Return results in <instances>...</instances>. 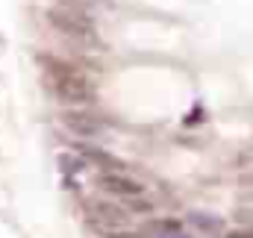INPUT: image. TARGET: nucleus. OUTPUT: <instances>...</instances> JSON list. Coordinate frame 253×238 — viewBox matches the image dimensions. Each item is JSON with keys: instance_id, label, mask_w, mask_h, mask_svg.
<instances>
[{"instance_id": "obj_5", "label": "nucleus", "mask_w": 253, "mask_h": 238, "mask_svg": "<svg viewBox=\"0 0 253 238\" xmlns=\"http://www.w3.org/2000/svg\"><path fill=\"white\" fill-rule=\"evenodd\" d=\"M62 126L68 132H74L77 138H94L103 132V120H97L88 112H65L62 115Z\"/></svg>"}, {"instance_id": "obj_8", "label": "nucleus", "mask_w": 253, "mask_h": 238, "mask_svg": "<svg viewBox=\"0 0 253 238\" xmlns=\"http://www.w3.org/2000/svg\"><path fill=\"white\" fill-rule=\"evenodd\" d=\"M147 230H150L156 238H162V236L183 233V224H180L177 218H159V221H150V227H147Z\"/></svg>"}, {"instance_id": "obj_7", "label": "nucleus", "mask_w": 253, "mask_h": 238, "mask_svg": "<svg viewBox=\"0 0 253 238\" xmlns=\"http://www.w3.org/2000/svg\"><path fill=\"white\" fill-rule=\"evenodd\" d=\"M189 224L197 227L200 233H209V236H221V233H224V221L215 218V215H206V212H191Z\"/></svg>"}, {"instance_id": "obj_10", "label": "nucleus", "mask_w": 253, "mask_h": 238, "mask_svg": "<svg viewBox=\"0 0 253 238\" xmlns=\"http://www.w3.org/2000/svg\"><path fill=\"white\" fill-rule=\"evenodd\" d=\"M59 162H62V168L68 171V174H74V171H83V168H85V159H83L80 153H77V156H62Z\"/></svg>"}, {"instance_id": "obj_3", "label": "nucleus", "mask_w": 253, "mask_h": 238, "mask_svg": "<svg viewBox=\"0 0 253 238\" xmlns=\"http://www.w3.org/2000/svg\"><path fill=\"white\" fill-rule=\"evenodd\" d=\"M88 224L100 236H109V233L126 227V212L112 203H88Z\"/></svg>"}, {"instance_id": "obj_1", "label": "nucleus", "mask_w": 253, "mask_h": 238, "mask_svg": "<svg viewBox=\"0 0 253 238\" xmlns=\"http://www.w3.org/2000/svg\"><path fill=\"white\" fill-rule=\"evenodd\" d=\"M44 68V82L50 88V94L56 100H62L68 106H85L94 100V85L88 82V77L83 71H77L68 62H56V59H42Z\"/></svg>"}, {"instance_id": "obj_6", "label": "nucleus", "mask_w": 253, "mask_h": 238, "mask_svg": "<svg viewBox=\"0 0 253 238\" xmlns=\"http://www.w3.org/2000/svg\"><path fill=\"white\" fill-rule=\"evenodd\" d=\"M77 153H80L83 159H88V162L106 168V171H121V159H115V156L106 153V150H97V147H88V144H77Z\"/></svg>"}, {"instance_id": "obj_9", "label": "nucleus", "mask_w": 253, "mask_h": 238, "mask_svg": "<svg viewBox=\"0 0 253 238\" xmlns=\"http://www.w3.org/2000/svg\"><path fill=\"white\" fill-rule=\"evenodd\" d=\"M56 3L71 6V9H80V12H85V15H91V12H97V9H109V6H112V0H56Z\"/></svg>"}, {"instance_id": "obj_11", "label": "nucleus", "mask_w": 253, "mask_h": 238, "mask_svg": "<svg viewBox=\"0 0 253 238\" xmlns=\"http://www.w3.org/2000/svg\"><path fill=\"white\" fill-rule=\"evenodd\" d=\"M106 238H144L141 233H129V230H115V233H109Z\"/></svg>"}, {"instance_id": "obj_12", "label": "nucleus", "mask_w": 253, "mask_h": 238, "mask_svg": "<svg viewBox=\"0 0 253 238\" xmlns=\"http://www.w3.org/2000/svg\"><path fill=\"white\" fill-rule=\"evenodd\" d=\"M227 238H253V233H245V230H239V233H227Z\"/></svg>"}, {"instance_id": "obj_4", "label": "nucleus", "mask_w": 253, "mask_h": 238, "mask_svg": "<svg viewBox=\"0 0 253 238\" xmlns=\"http://www.w3.org/2000/svg\"><path fill=\"white\" fill-rule=\"evenodd\" d=\"M97 185H100L103 191H109V194L124 197V200H138V197L144 194V188H141L135 179L124 177V174H118V171H106V174H100Z\"/></svg>"}, {"instance_id": "obj_2", "label": "nucleus", "mask_w": 253, "mask_h": 238, "mask_svg": "<svg viewBox=\"0 0 253 238\" xmlns=\"http://www.w3.org/2000/svg\"><path fill=\"white\" fill-rule=\"evenodd\" d=\"M47 21L56 33L68 36L71 41H80V44H97V36H94V21L91 15L80 12V9H71V6H50L47 9Z\"/></svg>"}]
</instances>
